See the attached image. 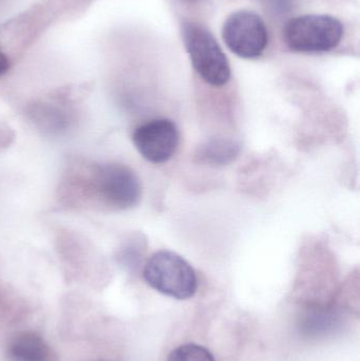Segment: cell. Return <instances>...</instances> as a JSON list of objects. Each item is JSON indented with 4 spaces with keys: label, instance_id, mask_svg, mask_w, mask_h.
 <instances>
[{
    "label": "cell",
    "instance_id": "9",
    "mask_svg": "<svg viewBox=\"0 0 360 361\" xmlns=\"http://www.w3.org/2000/svg\"><path fill=\"white\" fill-rule=\"evenodd\" d=\"M8 361H57L50 345L35 332H20L6 347Z\"/></svg>",
    "mask_w": 360,
    "mask_h": 361
},
{
    "label": "cell",
    "instance_id": "10",
    "mask_svg": "<svg viewBox=\"0 0 360 361\" xmlns=\"http://www.w3.org/2000/svg\"><path fill=\"white\" fill-rule=\"evenodd\" d=\"M240 152V146L232 140L213 139L198 147L194 158L203 165L221 166L232 162Z\"/></svg>",
    "mask_w": 360,
    "mask_h": 361
},
{
    "label": "cell",
    "instance_id": "15",
    "mask_svg": "<svg viewBox=\"0 0 360 361\" xmlns=\"http://www.w3.org/2000/svg\"><path fill=\"white\" fill-rule=\"evenodd\" d=\"M4 0H0V10H1V6H4Z\"/></svg>",
    "mask_w": 360,
    "mask_h": 361
},
{
    "label": "cell",
    "instance_id": "16",
    "mask_svg": "<svg viewBox=\"0 0 360 361\" xmlns=\"http://www.w3.org/2000/svg\"><path fill=\"white\" fill-rule=\"evenodd\" d=\"M186 1H196V0H186Z\"/></svg>",
    "mask_w": 360,
    "mask_h": 361
},
{
    "label": "cell",
    "instance_id": "7",
    "mask_svg": "<svg viewBox=\"0 0 360 361\" xmlns=\"http://www.w3.org/2000/svg\"><path fill=\"white\" fill-rule=\"evenodd\" d=\"M139 154L148 162L162 164L170 160L180 144L177 125L168 118H156L141 125L132 135Z\"/></svg>",
    "mask_w": 360,
    "mask_h": 361
},
{
    "label": "cell",
    "instance_id": "6",
    "mask_svg": "<svg viewBox=\"0 0 360 361\" xmlns=\"http://www.w3.org/2000/svg\"><path fill=\"white\" fill-rule=\"evenodd\" d=\"M222 36L228 49L241 59L261 56L268 44L263 19L251 11L232 13L224 23Z\"/></svg>",
    "mask_w": 360,
    "mask_h": 361
},
{
    "label": "cell",
    "instance_id": "12",
    "mask_svg": "<svg viewBox=\"0 0 360 361\" xmlns=\"http://www.w3.org/2000/svg\"><path fill=\"white\" fill-rule=\"evenodd\" d=\"M262 1L275 15H283L292 10L294 0H262Z\"/></svg>",
    "mask_w": 360,
    "mask_h": 361
},
{
    "label": "cell",
    "instance_id": "8",
    "mask_svg": "<svg viewBox=\"0 0 360 361\" xmlns=\"http://www.w3.org/2000/svg\"><path fill=\"white\" fill-rule=\"evenodd\" d=\"M68 102L70 97L57 94L49 101H35L27 108V116L36 129L49 137L65 135L76 122Z\"/></svg>",
    "mask_w": 360,
    "mask_h": 361
},
{
    "label": "cell",
    "instance_id": "11",
    "mask_svg": "<svg viewBox=\"0 0 360 361\" xmlns=\"http://www.w3.org/2000/svg\"><path fill=\"white\" fill-rule=\"evenodd\" d=\"M167 361H216L213 354L206 348L197 343L179 345L169 354Z\"/></svg>",
    "mask_w": 360,
    "mask_h": 361
},
{
    "label": "cell",
    "instance_id": "1",
    "mask_svg": "<svg viewBox=\"0 0 360 361\" xmlns=\"http://www.w3.org/2000/svg\"><path fill=\"white\" fill-rule=\"evenodd\" d=\"M66 193L73 199L89 200L113 210H126L139 204L142 186L130 167L118 163H101L69 171Z\"/></svg>",
    "mask_w": 360,
    "mask_h": 361
},
{
    "label": "cell",
    "instance_id": "3",
    "mask_svg": "<svg viewBox=\"0 0 360 361\" xmlns=\"http://www.w3.org/2000/svg\"><path fill=\"white\" fill-rule=\"evenodd\" d=\"M143 276L150 288L177 300L192 298L198 290V278L192 265L169 250L154 252L146 262Z\"/></svg>",
    "mask_w": 360,
    "mask_h": 361
},
{
    "label": "cell",
    "instance_id": "14",
    "mask_svg": "<svg viewBox=\"0 0 360 361\" xmlns=\"http://www.w3.org/2000/svg\"><path fill=\"white\" fill-rule=\"evenodd\" d=\"M12 63V59H11L8 53L4 51V49L2 48L1 44H0V78L4 76V74L10 70Z\"/></svg>",
    "mask_w": 360,
    "mask_h": 361
},
{
    "label": "cell",
    "instance_id": "5",
    "mask_svg": "<svg viewBox=\"0 0 360 361\" xmlns=\"http://www.w3.org/2000/svg\"><path fill=\"white\" fill-rule=\"evenodd\" d=\"M344 25L331 15H302L291 19L283 36L294 52L323 53L335 49L344 36Z\"/></svg>",
    "mask_w": 360,
    "mask_h": 361
},
{
    "label": "cell",
    "instance_id": "2",
    "mask_svg": "<svg viewBox=\"0 0 360 361\" xmlns=\"http://www.w3.org/2000/svg\"><path fill=\"white\" fill-rule=\"evenodd\" d=\"M95 0H39L0 27V44L11 59L35 44L52 25L84 12Z\"/></svg>",
    "mask_w": 360,
    "mask_h": 361
},
{
    "label": "cell",
    "instance_id": "13",
    "mask_svg": "<svg viewBox=\"0 0 360 361\" xmlns=\"http://www.w3.org/2000/svg\"><path fill=\"white\" fill-rule=\"evenodd\" d=\"M15 139V133L8 124L0 121V149L8 148Z\"/></svg>",
    "mask_w": 360,
    "mask_h": 361
},
{
    "label": "cell",
    "instance_id": "4",
    "mask_svg": "<svg viewBox=\"0 0 360 361\" xmlns=\"http://www.w3.org/2000/svg\"><path fill=\"white\" fill-rule=\"evenodd\" d=\"M184 46L192 67L207 84L222 87L232 76L230 61L213 34L200 23L188 21L182 27Z\"/></svg>",
    "mask_w": 360,
    "mask_h": 361
}]
</instances>
